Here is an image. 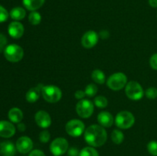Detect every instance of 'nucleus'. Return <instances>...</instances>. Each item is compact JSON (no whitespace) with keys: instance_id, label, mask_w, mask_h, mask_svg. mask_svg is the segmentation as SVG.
<instances>
[{"instance_id":"nucleus-1","label":"nucleus","mask_w":157,"mask_h":156,"mask_svg":"<svg viewBox=\"0 0 157 156\" xmlns=\"http://www.w3.org/2000/svg\"><path fill=\"white\" fill-rule=\"evenodd\" d=\"M84 139L90 146L101 147L107 139V132L100 125H90L84 131Z\"/></svg>"},{"instance_id":"nucleus-2","label":"nucleus","mask_w":157,"mask_h":156,"mask_svg":"<svg viewBox=\"0 0 157 156\" xmlns=\"http://www.w3.org/2000/svg\"><path fill=\"white\" fill-rule=\"evenodd\" d=\"M41 94L44 100L51 103H55L61 99L62 92L61 89L56 86L48 85L43 87L41 90Z\"/></svg>"},{"instance_id":"nucleus-3","label":"nucleus","mask_w":157,"mask_h":156,"mask_svg":"<svg viewBox=\"0 0 157 156\" xmlns=\"http://www.w3.org/2000/svg\"><path fill=\"white\" fill-rule=\"evenodd\" d=\"M5 58L9 61L16 63L21 61L24 57V50L22 47L15 44L6 46L4 50Z\"/></svg>"},{"instance_id":"nucleus-4","label":"nucleus","mask_w":157,"mask_h":156,"mask_svg":"<svg viewBox=\"0 0 157 156\" xmlns=\"http://www.w3.org/2000/svg\"><path fill=\"white\" fill-rule=\"evenodd\" d=\"M127 84V77L124 73L118 72L112 74L107 79V87L112 90L118 91L124 88Z\"/></svg>"},{"instance_id":"nucleus-5","label":"nucleus","mask_w":157,"mask_h":156,"mask_svg":"<svg viewBox=\"0 0 157 156\" xmlns=\"http://www.w3.org/2000/svg\"><path fill=\"white\" fill-rule=\"evenodd\" d=\"M135 122V118L130 112H120L115 119V124L117 126L122 129H127L131 128Z\"/></svg>"},{"instance_id":"nucleus-6","label":"nucleus","mask_w":157,"mask_h":156,"mask_svg":"<svg viewBox=\"0 0 157 156\" xmlns=\"http://www.w3.org/2000/svg\"><path fill=\"white\" fill-rule=\"evenodd\" d=\"M125 93L127 97L132 100H139L142 99L144 91L140 84L136 81H130L127 84Z\"/></svg>"},{"instance_id":"nucleus-7","label":"nucleus","mask_w":157,"mask_h":156,"mask_svg":"<svg viewBox=\"0 0 157 156\" xmlns=\"http://www.w3.org/2000/svg\"><path fill=\"white\" fill-rule=\"evenodd\" d=\"M65 130L69 136L78 137L84 133L85 125L84 122L79 119H71L66 124Z\"/></svg>"},{"instance_id":"nucleus-8","label":"nucleus","mask_w":157,"mask_h":156,"mask_svg":"<svg viewBox=\"0 0 157 156\" xmlns=\"http://www.w3.org/2000/svg\"><path fill=\"white\" fill-rule=\"evenodd\" d=\"M94 110V103L89 99H81L76 106V111L78 116L84 119H87L92 116Z\"/></svg>"},{"instance_id":"nucleus-9","label":"nucleus","mask_w":157,"mask_h":156,"mask_svg":"<svg viewBox=\"0 0 157 156\" xmlns=\"http://www.w3.org/2000/svg\"><path fill=\"white\" fill-rule=\"evenodd\" d=\"M68 150V142L64 138L59 137L52 141L50 145V151L55 156H61Z\"/></svg>"},{"instance_id":"nucleus-10","label":"nucleus","mask_w":157,"mask_h":156,"mask_svg":"<svg viewBox=\"0 0 157 156\" xmlns=\"http://www.w3.org/2000/svg\"><path fill=\"white\" fill-rule=\"evenodd\" d=\"M16 149L21 154H27L32 151L33 148V142L28 136H21L16 142Z\"/></svg>"},{"instance_id":"nucleus-11","label":"nucleus","mask_w":157,"mask_h":156,"mask_svg":"<svg viewBox=\"0 0 157 156\" xmlns=\"http://www.w3.org/2000/svg\"><path fill=\"white\" fill-rule=\"evenodd\" d=\"M98 35L94 31H88L84 34L81 38V44L84 47L87 49L94 47L98 41Z\"/></svg>"},{"instance_id":"nucleus-12","label":"nucleus","mask_w":157,"mask_h":156,"mask_svg":"<svg viewBox=\"0 0 157 156\" xmlns=\"http://www.w3.org/2000/svg\"><path fill=\"white\" fill-rule=\"evenodd\" d=\"M35 120L37 125L42 128H47L52 124V119L51 116L47 112L40 110L37 112L35 116Z\"/></svg>"},{"instance_id":"nucleus-13","label":"nucleus","mask_w":157,"mask_h":156,"mask_svg":"<svg viewBox=\"0 0 157 156\" xmlns=\"http://www.w3.org/2000/svg\"><path fill=\"white\" fill-rule=\"evenodd\" d=\"M24 26L18 21H13L9 24L8 27V32L12 38L18 39L24 34Z\"/></svg>"},{"instance_id":"nucleus-14","label":"nucleus","mask_w":157,"mask_h":156,"mask_svg":"<svg viewBox=\"0 0 157 156\" xmlns=\"http://www.w3.org/2000/svg\"><path fill=\"white\" fill-rule=\"evenodd\" d=\"M15 133V128L13 124L6 120L0 121V136L3 138H10Z\"/></svg>"},{"instance_id":"nucleus-15","label":"nucleus","mask_w":157,"mask_h":156,"mask_svg":"<svg viewBox=\"0 0 157 156\" xmlns=\"http://www.w3.org/2000/svg\"><path fill=\"white\" fill-rule=\"evenodd\" d=\"M98 121L100 125L104 127H104L109 128V127L112 126L113 122H114V119H113L111 113L107 111H104L99 113V115L98 116Z\"/></svg>"},{"instance_id":"nucleus-16","label":"nucleus","mask_w":157,"mask_h":156,"mask_svg":"<svg viewBox=\"0 0 157 156\" xmlns=\"http://www.w3.org/2000/svg\"><path fill=\"white\" fill-rule=\"evenodd\" d=\"M16 150V146L12 142L6 141L0 143V154L2 156H14Z\"/></svg>"},{"instance_id":"nucleus-17","label":"nucleus","mask_w":157,"mask_h":156,"mask_svg":"<svg viewBox=\"0 0 157 156\" xmlns=\"http://www.w3.org/2000/svg\"><path fill=\"white\" fill-rule=\"evenodd\" d=\"M43 87L44 86L40 84L36 87H33V88L30 89L25 95L26 100L30 102V103H34V102H36L39 99L40 92H41Z\"/></svg>"},{"instance_id":"nucleus-18","label":"nucleus","mask_w":157,"mask_h":156,"mask_svg":"<svg viewBox=\"0 0 157 156\" xmlns=\"http://www.w3.org/2000/svg\"><path fill=\"white\" fill-rule=\"evenodd\" d=\"M10 121H12L14 123H19L23 119V113L19 108L14 107L11 109L8 114Z\"/></svg>"},{"instance_id":"nucleus-19","label":"nucleus","mask_w":157,"mask_h":156,"mask_svg":"<svg viewBox=\"0 0 157 156\" xmlns=\"http://www.w3.org/2000/svg\"><path fill=\"white\" fill-rule=\"evenodd\" d=\"M45 0H22L25 7L29 11H36L44 5Z\"/></svg>"},{"instance_id":"nucleus-20","label":"nucleus","mask_w":157,"mask_h":156,"mask_svg":"<svg viewBox=\"0 0 157 156\" xmlns=\"http://www.w3.org/2000/svg\"><path fill=\"white\" fill-rule=\"evenodd\" d=\"M10 17L14 20L19 21V20L23 19L26 15V12L23 8L21 7H15L11 10Z\"/></svg>"},{"instance_id":"nucleus-21","label":"nucleus","mask_w":157,"mask_h":156,"mask_svg":"<svg viewBox=\"0 0 157 156\" xmlns=\"http://www.w3.org/2000/svg\"><path fill=\"white\" fill-rule=\"evenodd\" d=\"M91 78L95 83L98 84H104L106 80L105 74L104 72L101 70H94L91 73Z\"/></svg>"},{"instance_id":"nucleus-22","label":"nucleus","mask_w":157,"mask_h":156,"mask_svg":"<svg viewBox=\"0 0 157 156\" xmlns=\"http://www.w3.org/2000/svg\"><path fill=\"white\" fill-rule=\"evenodd\" d=\"M111 139L113 142L117 145H120L124 140V135L121 131L118 129H114L111 133Z\"/></svg>"},{"instance_id":"nucleus-23","label":"nucleus","mask_w":157,"mask_h":156,"mask_svg":"<svg viewBox=\"0 0 157 156\" xmlns=\"http://www.w3.org/2000/svg\"><path fill=\"white\" fill-rule=\"evenodd\" d=\"M79 156H99L98 151L92 146L85 147L80 151Z\"/></svg>"},{"instance_id":"nucleus-24","label":"nucleus","mask_w":157,"mask_h":156,"mask_svg":"<svg viewBox=\"0 0 157 156\" xmlns=\"http://www.w3.org/2000/svg\"><path fill=\"white\" fill-rule=\"evenodd\" d=\"M29 21L33 25H38L41 21V16L39 12L33 11L29 15Z\"/></svg>"},{"instance_id":"nucleus-25","label":"nucleus","mask_w":157,"mask_h":156,"mask_svg":"<svg viewBox=\"0 0 157 156\" xmlns=\"http://www.w3.org/2000/svg\"><path fill=\"white\" fill-rule=\"evenodd\" d=\"M94 105L99 108H105L108 105V101L105 96H98L94 99Z\"/></svg>"},{"instance_id":"nucleus-26","label":"nucleus","mask_w":157,"mask_h":156,"mask_svg":"<svg viewBox=\"0 0 157 156\" xmlns=\"http://www.w3.org/2000/svg\"><path fill=\"white\" fill-rule=\"evenodd\" d=\"M98 88L97 87L96 84H90L86 87L85 88V94L87 95L88 97H93L98 93Z\"/></svg>"},{"instance_id":"nucleus-27","label":"nucleus","mask_w":157,"mask_h":156,"mask_svg":"<svg viewBox=\"0 0 157 156\" xmlns=\"http://www.w3.org/2000/svg\"><path fill=\"white\" fill-rule=\"evenodd\" d=\"M147 150L149 153L153 156H157V142L151 141L147 145Z\"/></svg>"},{"instance_id":"nucleus-28","label":"nucleus","mask_w":157,"mask_h":156,"mask_svg":"<svg viewBox=\"0 0 157 156\" xmlns=\"http://www.w3.org/2000/svg\"><path fill=\"white\" fill-rule=\"evenodd\" d=\"M147 98L150 99H154L157 97V89L156 87H150L146 90L145 93Z\"/></svg>"},{"instance_id":"nucleus-29","label":"nucleus","mask_w":157,"mask_h":156,"mask_svg":"<svg viewBox=\"0 0 157 156\" xmlns=\"http://www.w3.org/2000/svg\"><path fill=\"white\" fill-rule=\"evenodd\" d=\"M51 135L49 133L48 131L47 130H44V131H42L41 132H40L39 135V139L40 142H42V143H47L48 142V141L50 140Z\"/></svg>"},{"instance_id":"nucleus-30","label":"nucleus","mask_w":157,"mask_h":156,"mask_svg":"<svg viewBox=\"0 0 157 156\" xmlns=\"http://www.w3.org/2000/svg\"><path fill=\"white\" fill-rule=\"evenodd\" d=\"M9 18V12L3 6H0V23L4 22Z\"/></svg>"},{"instance_id":"nucleus-31","label":"nucleus","mask_w":157,"mask_h":156,"mask_svg":"<svg viewBox=\"0 0 157 156\" xmlns=\"http://www.w3.org/2000/svg\"><path fill=\"white\" fill-rule=\"evenodd\" d=\"M7 44V38L4 35L0 34V52L2 51L6 48V45Z\"/></svg>"},{"instance_id":"nucleus-32","label":"nucleus","mask_w":157,"mask_h":156,"mask_svg":"<svg viewBox=\"0 0 157 156\" xmlns=\"http://www.w3.org/2000/svg\"><path fill=\"white\" fill-rule=\"evenodd\" d=\"M150 64L152 68L157 70V53L154 54L151 56L150 60Z\"/></svg>"},{"instance_id":"nucleus-33","label":"nucleus","mask_w":157,"mask_h":156,"mask_svg":"<svg viewBox=\"0 0 157 156\" xmlns=\"http://www.w3.org/2000/svg\"><path fill=\"white\" fill-rule=\"evenodd\" d=\"M67 154H68V156H79L80 151L77 148L72 147L67 150Z\"/></svg>"},{"instance_id":"nucleus-34","label":"nucleus","mask_w":157,"mask_h":156,"mask_svg":"<svg viewBox=\"0 0 157 156\" xmlns=\"http://www.w3.org/2000/svg\"><path fill=\"white\" fill-rule=\"evenodd\" d=\"M29 156H45L44 153L39 149H35L30 152Z\"/></svg>"},{"instance_id":"nucleus-35","label":"nucleus","mask_w":157,"mask_h":156,"mask_svg":"<svg viewBox=\"0 0 157 156\" xmlns=\"http://www.w3.org/2000/svg\"><path fill=\"white\" fill-rule=\"evenodd\" d=\"M85 92L83 91V90H77L75 93V96L76 99H83L84 97L85 96Z\"/></svg>"},{"instance_id":"nucleus-36","label":"nucleus","mask_w":157,"mask_h":156,"mask_svg":"<svg viewBox=\"0 0 157 156\" xmlns=\"http://www.w3.org/2000/svg\"><path fill=\"white\" fill-rule=\"evenodd\" d=\"M98 36L101 37L102 39H107V38H108L109 36H110V34H109V32H107V31L104 30V31H101V32H100Z\"/></svg>"},{"instance_id":"nucleus-37","label":"nucleus","mask_w":157,"mask_h":156,"mask_svg":"<svg viewBox=\"0 0 157 156\" xmlns=\"http://www.w3.org/2000/svg\"><path fill=\"white\" fill-rule=\"evenodd\" d=\"M149 4L151 7L157 8V0H149Z\"/></svg>"},{"instance_id":"nucleus-38","label":"nucleus","mask_w":157,"mask_h":156,"mask_svg":"<svg viewBox=\"0 0 157 156\" xmlns=\"http://www.w3.org/2000/svg\"><path fill=\"white\" fill-rule=\"evenodd\" d=\"M25 124H23V123H18V129L19 130L20 132H24L25 130Z\"/></svg>"},{"instance_id":"nucleus-39","label":"nucleus","mask_w":157,"mask_h":156,"mask_svg":"<svg viewBox=\"0 0 157 156\" xmlns=\"http://www.w3.org/2000/svg\"><path fill=\"white\" fill-rule=\"evenodd\" d=\"M54 156H55V155H54Z\"/></svg>"}]
</instances>
